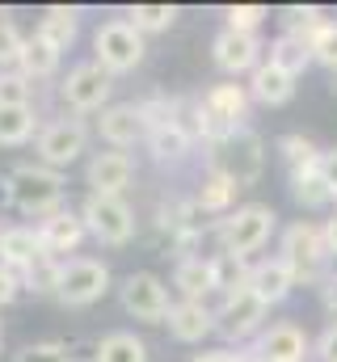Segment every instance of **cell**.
Here are the masks:
<instances>
[{"mask_svg": "<svg viewBox=\"0 0 337 362\" xmlns=\"http://www.w3.org/2000/svg\"><path fill=\"white\" fill-rule=\"evenodd\" d=\"M64 173H55V169H47V165H38V160H30V165H13L8 173H4V202L8 206H17L21 215H30V219H47V215H55L59 206H64Z\"/></svg>", "mask_w": 337, "mask_h": 362, "instance_id": "cell-1", "label": "cell"}, {"mask_svg": "<svg viewBox=\"0 0 337 362\" xmlns=\"http://www.w3.org/2000/svg\"><path fill=\"white\" fill-rule=\"evenodd\" d=\"M274 211L265 202H245V206H232L224 219H219V249L232 253V257H249L257 249H265L270 232H274Z\"/></svg>", "mask_w": 337, "mask_h": 362, "instance_id": "cell-2", "label": "cell"}, {"mask_svg": "<svg viewBox=\"0 0 337 362\" xmlns=\"http://www.w3.org/2000/svg\"><path fill=\"white\" fill-rule=\"evenodd\" d=\"M93 51H97V64H101L110 76H122V72H131V68L144 64L148 42H144V34H139L127 17H114V21L97 25V34H93Z\"/></svg>", "mask_w": 337, "mask_h": 362, "instance_id": "cell-3", "label": "cell"}, {"mask_svg": "<svg viewBox=\"0 0 337 362\" xmlns=\"http://www.w3.org/2000/svg\"><path fill=\"white\" fill-rule=\"evenodd\" d=\"M282 262L291 266L295 282H321L329 270V245H325V232L316 223H291L282 232Z\"/></svg>", "mask_w": 337, "mask_h": 362, "instance_id": "cell-4", "label": "cell"}, {"mask_svg": "<svg viewBox=\"0 0 337 362\" xmlns=\"http://www.w3.org/2000/svg\"><path fill=\"white\" fill-rule=\"evenodd\" d=\"M81 219L84 232L101 245H127L135 236V211L127 198H110V194H88L81 202Z\"/></svg>", "mask_w": 337, "mask_h": 362, "instance_id": "cell-5", "label": "cell"}, {"mask_svg": "<svg viewBox=\"0 0 337 362\" xmlns=\"http://www.w3.org/2000/svg\"><path fill=\"white\" fill-rule=\"evenodd\" d=\"M110 93H114V76L97 59H84L76 68H68V76L59 81V101L72 114H101L110 105Z\"/></svg>", "mask_w": 337, "mask_h": 362, "instance_id": "cell-6", "label": "cell"}, {"mask_svg": "<svg viewBox=\"0 0 337 362\" xmlns=\"http://www.w3.org/2000/svg\"><path fill=\"white\" fill-rule=\"evenodd\" d=\"M211 169H219L224 177H232L241 189L253 185V181L261 177V169H265V144H261V135L241 127L232 139H224L219 148H211Z\"/></svg>", "mask_w": 337, "mask_h": 362, "instance_id": "cell-7", "label": "cell"}, {"mask_svg": "<svg viewBox=\"0 0 337 362\" xmlns=\"http://www.w3.org/2000/svg\"><path fill=\"white\" fill-rule=\"evenodd\" d=\"M88 148V127H84L81 118H51L42 131H38V139H34V156H38V165H47V169H55V173H64L72 160H81V152Z\"/></svg>", "mask_w": 337, "mask_h": 362, "instance_id": "cell-8", "label": "cell"}, {"mask_svg": "<svg viewBox=\"0 0 337 362\" xmlns=\"http://www.w3.org/2000/svg\"><path fill=\"white\" fill-rule=\"evenodd\" d=\"M105 291H110V270H105V262H97V257H68L64 270H59L55 299L68 303V308H88V303H97Z\"/></svg>", "mask_w": 337, "mask_h": 362, "instance_id": "cell-9", "label": "cell"}, {"mask_svg": "<svg viewBox=\"0 0 337 362\" xmlns=\"http://www.w3.org/2000/svg\"><path fill=\"white\" fill-rule=\"evenodd\" d=\"M118 295H122L127 316H135V320H144V325H165L168 320L173 299H168V286L156 274H148V270L127 274L122 286H118Z\"/></svg>", "mask_w": 337, "mask_h": 362, "instance_id": "cell-10", "label": "cell"}, {"mask_svg": "<svg viewBox=\"0 0 337 362\" xmlns=\"http://www.w3.org/2000/svg\"><path fill=\"white\" fill-rule=\"evenodd\" d=\"M265 312H270V308L253 295L249 286H241V291H232V295H224V299L215 303V333H219L224 341H249L253 333L261 329Z\"/></svg>", "mask_w": 337, "mask_h": 362, "instance_id": "cell-11", "label": "cell"}, {"mask_svg": "<svg viewBox=\"0 0 337 362\" xmlns=\"http://www.w3.org/2000/svg\"><path fill=\"white\" fill-rule=\"evenodd\" d=\"M261 38L257 34H236V30H219L215 34V42H211V59H215V68L219 72H228V76H241V72H253L257 64H261Z\"/></svg>", "mask_w": 337, "mask_h": 362, "instance_id": "cell-12", "label": "cell"}, {"mask_svg": "<svg viewBox=\"0 0 337 362\" xmlns=\"http://www.w3.org/2000/svg\"><path fill=\"white\" fill-rule=\"evenodd\" d=\"M84 236H88V232H84L81 211L59 206L55 215L38 219V240H42V249H47L51 257H59V262H64V253H76V249H81Z\"/></svg>", "mask_w": 337, "mask_h": 362, "instance_id": "cell-13", "label": "cell"}, {"mask_svg": "<svg viewBox=\"0 0 337 362\" xmlns=\"http://www.w3.org/2000/svg\"><path fill=\"white\" fill-rule=\"evenodd\" d=\"M131 177H135V160L127 152H97L84 169V181L93 185V194H110V198H122Z\"/></svg>", "mask_w": 337, "mask_h": 362, "instance_id": "cell-14", "label": "cell"}, {"mask_svg": "<svg viewBox=\"0 0 337 362\" xmlns=\"http://www.w3.org/2000/svg\"><path fill=\"white\" fill-rule=\"evenodd\" d=\"M308 354V337L299 333V325L282 320V325H270L257 346H253V358L257 362H304Z\"/></svg>", "mask_w": 337, "mask_h": 362, "instance_id": "cell-15", "label": "cell"}, {"mask_svg": "<svg viewBox=\"0 0 337 362\" xmlns=\"http://www.w3.org/2000/svg\"><path fill=\"white\" fill-rule=\"evenodd\" d=\"M165 325L177 341L194 346V341H202L207 333H215V308H211V303H198V299H177V303L168 308Z\"/></svg>", "mask_w": 337, "mask_h": 362, "instance_id": "cell-16", "label": "cell"}, {"mask_svg": "<svg viewBox=\"0 0 337 362\" xmlns=\"http://www.w3.org/2000/svg\"><path fill=\"white\" fill-rule=\"evenodd\" d=\"M97 135L110 144V148H131L144 139V122H139V110L135 101H118V105H105L97 114Z\"/></svg>", "mask_w": 337, "mask_h": 362, "instance_id": "cell-17", "label": "cell"}, {"mask_svg": "<svg viewBox=\"0 0 337 362\" xmlns=\"http://www.w3.org/2000/svg\"><path fill=\"white\" fill-rule=\"evenodd\" d=\"M249 286L253 295L270 308V303H282L287 295H291V286H295V274L291 266L282 262V257H270V262H253L249 266Z\"/></svg>", "mask_w": 337, "mask_h": 362, "instance_id": "cell-18", "label": "cell"}, {"mask_svg": "<svg viewBox=\"0 0 337 362\" xmlns=\"http://www.w3.org/2000/svg\"><path fill=\"white\" fill-rule=\"evenodd\" d=\"M47 249H42V240H38V228H4L0 232V266H8V270H25V266H34L38 257H42Z\"/></svg>", "mask_w": 337, "mask_h": 362, "instance_id": "cell-19", "label": "cell"}, {"mask_svg": "<svg viewBox=\"0 0 337 362\" xmlns=\"http://www.w3.org/2000/svg\"><path fill=\"white\" fill-rule=\"evenodd\" d=\"M144 144H148V152H152L161 165H177V160L190 156V148H194V131H190V122L181 118V122H168V127L148 131Z\"/></svg>", "mask_w": 337, "mask_h": 362, "instance_id": "cell-20", "label": "cell"}, {"mask_svg": "<svg viewBox=\"0 0 337 362\" xmlns=\"http://www.w3.org/2000/svg\"><path fill=\"white\" fill-rule=\"evenodd\" d=\"M249 97H253V101H261V105H287V101L295 97V76H291V72H282V68H274V64L265 59V64H257V68H253Z\"/></svg>", "mask_w": 337, "mask_h": 362, "instance_id": "cell-21", "label": "cell"}, {"mask_svg": "<svg viewBox=\"0 0 337 362\" xmlns=\"http://www.w3.org/2000/svg\"><path fill=\"white\" fill-rule=\"evenodd\" d=\"M173 286L181 291V299H198L207 303L215 295V278H211V257L194 253V257H181L177 270H173Z\"/></svg>", "mask_w": 337, "mask_h": 362, "instance_id": "cell-22", "label": "cell"}, {"mask_svg": "<svg viewBox=\"0 0 337 362\" xmlns=\"http://www.w3.org/2000/svg\"><path fill=\"white\" fill-rule=\"evenodd\" d=\"M76 30H81V8H64V4H51L47 13H42V21H38V38L47 42V47H55L59 55L76 42Z\"/></svg>", "mask_w": 337, "mask_h": 362, "instance_id": "cell-23", "label": "cell"}, {"mask_svg": "<svg viewBox=\"0 0 337 362\" xmlns=\"http://www.w3.org/2000/svg\"><path fill=\"white\" fill-rule=\"evenodd\" d=\"M38 114L34 105H0V148H21L38 139Z\"/></svg>", "mask_w": 337, "mask_h": 362, "instance_id": "cell-24", "label": "cell"}, {"mask_svg": "<svg viewBox=\"0 0 337 362\" xmlns=\"http://www.w3.org/2000/svg\"><path fill=\"white\" fill-rule=\"evenodd\" d=\"M236 181L224 177L219 169H207V177L198 181V194H194V202H198V211L202 215H228L232 211V202H236Z\"/></svg>", "mask_w": 337, "mask_h": 362, "instance_id": "cell-25", "label": "cell"}, {"mask_svg": "<svg viewBox=\"0 0 337 362\" xmlns=\"http://www.w3.org/2000/svg\"><path fill=\"white\" fill-rule=\"evenodd\" d=\"M202 105L211 114H219L224 122L241 127V118L249 114V89L245 85H211V89L202 93Z\"/></svg>", "mask_w": 337, "mask_h": 362, "instance_id": "cell-26", "label": "cell"}, {"mask_svg": "<svg viewBox=\"0 0 337 362\" xmlns=\"http://www.w3.org/2000/svg\"><path fill=\"white\" fill-rule=\"evenodd\" d=\"M17 72H21L25 81H47V76H55V72H59V51H55V47H47L38 34H30V38H25V47H21Z\"/></svg>", "mask_w": 337, "mask_h": 362, "instance_id": "cell-27", "label": "cell"}, {"mask_svg": "<svg viewBox=\"0 0 337 362\" xmlns=\"http://www.w3.org/2000/svg\"><path fill=\"white\" fill-rule=\"evenodd\" d=\"M93 362H148V346L135 333H105L93 346Z\"/></svg>", "mask_w": 337, "mask_h": 362, "instance_id": "cell-28", "label": "cell"}, {"mask_svg": "<svg viewBox=\"0 0 337 362\" xmlns=\"http://www.w3.org/2000/svg\"><path fill=\"white\" fill-rule=\"evenodd\" d=\"M291 194H295V202H299V206H308V211H321V206H329V202H333L329 185H325V177H321V165L295 169V173H291Z\"/></svg>", "mask_w": 337, "mask_h": 362, "instance_id": "cell-29", "label": "cell"}, {"mask_svg": "<svg viewBox=\"0 0 337 362\" xmlns=\"http://www.w3.org/2000/svg\"><path fill=\"white\" fill-rule=\"evenodd\" d=\"M270 64L274 68H282V72H291V76H299L308 64H312V51H308V38H295V34H278L274 42H270Z\"/></svg>", "mask_w": 337, "mask_h": 362, "instance_id": "cell-30", "label": "cell"}, {"mask_svg": "<svg viewBox=\"0 0 337 362\" xmlns=\"http://www.w3.org/2000/svg\"><path fill=\"white\" fill-rule=\"evenodd\" d=\"M59 270H64V262L51 257V253H42L34 266L21 270V286H25V291H38V295H55V286H59Z\"/></svg>", "mask_w": 337, "mask_h": 362, "instance_id": "cell-31", "label": "cell"}, {"mask_svg": "<svg viewBox=\"0 0 337 362\" xmlns=\"http://www.w3.org/2000/svg\"><path fill=\"white\" fill-rule=\"evenodd\" d=\"M127 21L139 34H161L177 21V4H135V8H127Z\"/></svg>", "mask_w": 337, "mask_h": 362, "instance_id": "cell-32", "label": "cell"}, {"mask_svg": "<svg viewBox=\"0 0 337 362\" xmlns=\"http://www.w3.org/2000/svg\"><path fill=\"white\" fill-rule=\"evenodd\" d=\"M282 25H287V34H295V38H312V34L325 25V13H321L316 4H291V8H282Z\"/></svg>", "mask_w": 337, "mask_h": 362, "instance_id": "cell-33", "label": "cell"}, {"mask_svg": "<svg viewBox=\"0 0 337 362\" xmlns=\"http://www.w3.org/2000/svg\"><path fill=\"white\" fill-rule=\"evenodd\" d=\"M278 152H282V160L291 165V173H295V169H308V165H321V152H316V144H312L308 135H282V139H278Z\"/></svg>", "mask_w": 337, "mask_h": 362, "instance_id": "cell-34", "label": "cell"}, {"mask_svg": "<svg viewBox=\"0 0 337 362\" xmlns=\"http://www.w3.org/2000/svg\"><path fill=\"white\" fill-rule=\"evenodd\" d=\"M308 51H312V64L337 72V21H325V25L308 38Z\"/></svg>", "mask_w": 337, "mask_h": 362, "instance_id": "cell-35", "label": "cell"}, {"mask_svg": "<svg viewBox=\"0 0 337 362\" xmlns=\"http://www.w3.org/2000/svg\"><path fill=\"white\" fill-rule=\"evenodd\" d=\"M0 105H34V81H25L17 68L0 72Z\"/></svg>", "mask_w": 337, "mask_h": 362, "instance_id": "cell-36", "label": "cell"}, {"mask_svg": "<svg viewBox=\"0 0 337 362\" xmlns=\"http://www.w3.org/2000/svg\"><path fill=\"white\" fill-rule=\"evenodd\" d=\"M21 47H25V34L17 30V21H13L8 13H0V72H4V68H17Z\"/></svg>", "mask_w": 337, "mask_h": 362, "instance_id": "cell-37", "label": "cell"}, {"mask_svg": "<svg viewBox=\"0 0 337 362\" xmlns=\"http://www.w3.org/2000/svg\"><path fill=\"white\" fill-rule=\"evenodd\" d=\"M265 17H270V13H265L261 4H228V8H224V21H228V30H236V34H257Z\"/></svg>", "mask_w": 337, "mask_h": 362, "instance_id": "cell-38", "label": "cell"}, {"mask_svg": "<svg viewBox=\"0 0 337 362\" xmlns=\"http://www.w3.org/2000/svg\"><path fill=\"white\" fill-rule=\"evenodd\" d=\"M17 362H76V358L64 341H34L17 354Z\"/></svg>", "mask_w": 337, "mask_h": 362, "instance_id": "cell-39", "label": "cell"}, {"mask_svg": "<svg viewBox=\"0 0 337 362\" xmlns=\"http://www.w3.org/2000/svg\"><path fill=\"white\" fill-rule=\"evenodd\" d=\"M21 291H25V286H21V274L8 270V266H0V308H8Z\"/></svg>", "mask_w": 337, "mask_h": 362, "instance_id": "cell-40", "label": "cell"}, {"mask_svg": "<svg viewBox=\"0 0 337 362\" xmlns=\"http://www.w3.org/2000/svg\"><path fill=\"white\" fill-rule=\"evenodd\" d=\"M316 358L321 362H337V325H329L316 341Z\"/></svg>", "mask_w": 337, "mask_h": 362, "instance_id": "cell-41", "label": "cell"}, {"mask_svg": "<svg viewBox=\"0 0 337 362\" xmlns=\"http://www.w3.org/2000/svg\"><path fill=\"white\" fill-rule=\"evenodd\" d=\"M321 177L329 185V194L337 198V148L333 152H321Z\"/></svg>", "mask_w": 337, "mask_h": 362, "instance_id": "cell-42", "label": "cell"}, {"mask_svg": "<svg viewBox=\"0 0 337 362\" xmlns=\"http://www.w3.org/2000/svg\"><path fill=\"white\" fill-rule=\"evenodd\" d=\"M321 282H325V299L337 308V257L329 262V270H325V278H321Z\"/></svg>", "mask_w": 337, "mask_h": 362, "instance_id": "cell-43", "label": "cell"}, {"mask_svg": "<svg viewBox=\"0 0 337 362\" xmlns=\"http://www.w3.org/2000/svg\"><path fill=\"white\" fill-rule=\"evenodd\" d=\"M321 232H325V245H329V257H337V215L329 219V223H325V228H321Z\"/></svg>", "mask_w": 337, "mask_h": 362, "instance_id": "cell-44", "label": "cell"}, {"mask_svg": "<svg viewBox=\"0 0 337 362\" xmlns=\"http://www.w3.org/2000/svg\"><path fill=\"white\" fill-rule=\"evenodd\" d=\"M329 89H333V93H337V72H333V81H329Z\"/></svg>", "mask_w": 337, "mask_h": 362, "instance_id": "cell-45", "label": "cell"}, {"mask_svg": "<svg viewBox=\"0 0 337 362\" xmlns=\"http://www.w3.org/2000/svg\"><path fill=\"white\" fill-rule=\"evenodd\" d=\"M0 346H4V325H0Z\"/></svg>", "mask_w": 337, "mask_h": 362, "instance_id": "cell-46", "label": "cell"}, {"mask_svg": "<svg viewBox=\"0 0 337 362\" xmlns=\"http://www.w3.org/2000/svg\"><path fill=\"white\" fill-rule=\"evenodd\" d=\"M0 232H4V228H0Z\"/></svg>", "mask_w": 337, "mask_h": 362, "instance_id": "cell-47", "label": "cell"}]
</instances>
